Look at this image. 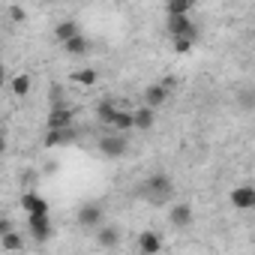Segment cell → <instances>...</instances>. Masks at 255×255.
I'll list each match as a JSON object with an SVG mask.
<instances>
[{
	"instance_id": "cell-27",
	"label": "cell",
	"mask_w": 255,
	"mask_h": 255,
	"mask_svg": "<svg viewBox=\"0 0 255 255\" xmlns=\"http://www.w3.org/2000/svg\"><path fill=\"white\" fill-rule=\"evenodd\" d=\"M3 231H9V219H3V216H0V234H3Z\"/></svg>"
},
{
	"instance_id": "cell-10",
	"label": "cell",
	"mask_w": 255,
	"mask_h": 255,
	"mask_svg": "<svg viewBox=\"0 0 255 255\" xmlns=\"http://www.w3.org/2000/svg\"><path fill=\"white\" fill-rule=\"evenodd\" d=\"M168 219H171V225L174 228H186V225H192V219H195V213H192V204H174L171 210H168Z\"/></svg>"
},
{
	"instance_id": "cell-29",
	"label": "cell",
	"mask_w": 255,
	"mask_h": 255,
	"mask_svg": "<svg viewBox=\"0 0 255 255\" xmlns=\"http://www.w3.org/2000/svg\"><path fill=\"white\" fill-rule=\"evenodd\" d=\"M6 81V69H3V63H0V84Z\"/></svg>"
},
{
	"instance_id": "cell-12",
	"label": "cell",
	"mask_w": 255,
	"mask_h": 255,
	"mask_svg": "<svg viewBox=\"0 0 255 255\" xmlns=\"http://www.w3.org/2000/svg\"><path fill=\"white\" fill-rule=\"evenodd\" d=\"M96 243L105 246V249L120 246V228H114V225H99V228H96Z\"/></svg>"
},
{
	"instance_id": "cell-28",
	"label": "cell",
	"mask_w": 255,
	"mask_h": 255,
	"mask_svg": "<svg viewBox=\"0 0 255 255\" xmlns=\"http://www.w3.org/2000/svg\"><path fill=\"white\" fill-rule=\"evenodd\" d=\"M6 153V141H3V135H0V156Z\"/></svg>"
},
{
	"instance_id": "cell-3",
	"label": "cell",
	"mask_w": 255,
	"mask_h": 255,
	"mask_svg": "<svg viewBox=\"0 0 255 255\" xmlns=\"http://www.w3.org/2000/svg\"><path fill=\"white\" fill-rule=\"evenodd\" d=\"M165 27H168V33H171V36H186V39H192V42L198 39V27L192 24L189 12H186V15H168Z\"/></svg>"
},
{
	"instance_id": "cell-19",
	"label": "cell",
	"mask_w": 255,
	"mask_h": 255,
	"mask_svg": "<svg viewBox=\"0 0 255 255\" xmlns=\"http://www.w3.org/2000/svg\"><path fill=\"white\" fill-rule=\"evenodd\" d=\"M75 33H81L75 21H60V24L54 27V36H57V42H66V39H72Z\"/></svg>"
},
{
	"instance_id": "cell-14",
	"label": "cell",
	"mask_w": 255,
	"mask_h": 255,
	"mask_svg": "<svg viewBox=\"0 0 255 255\" xmlns=\"http://www.w3.org/2000/svg\"><path fill=\"white\" fill-rule=\"evenodd\" d=\"M21 207L27 213H48V201L39 195V192H24L21 195Z\"/></svg>"
},
{
	"instance_id": "cell-22",
	"label": "cell",
	"mask_w": 255,
	"mask_h": 255,
	"mask_svg": "<svg viewBox=\"0 0 255 255\" xmlns=\"http://www.w3.org/2000/svg\"><path fill=\"white\" fill-rule=\"evenodd\" d=\"M0 243H3V249H21V246H24L21 234H18V231H12V228L0 234Z\"/></svg>"
},
{
	"instance_id": "cell-21",
	"label": "cell",
	"mask_w": 255,
	"mask_h": 255,
	"mask_svg": "<svg viewBox=\"0 0 255 255\" xmlns=\"http://www.w3.org/2000/svg\"><path fill=\"white\" fill-rule=\"evenodd\" d=\"M114 114H117V105H114V102H99V105H96V117H99V123L108 126V123L114 120Z\"/></svg>"
},
{
	"instance_id": "cell-24",
	"label": "cell",
	"mask_w": 255,
	"mask_h": 255,
	"mask_svg": "<svg viewBox=\"0 0 255 255\" xmlns=\"http://www.w3.org/2000/svg\"><path fill=\"white\" fill-rule=\"evenodd\" d=\"M63 96H66V93H63V84H57V81H54V84H51V90H48L51 105H60V102H63Z\"/></svg>"
},
{
	"instance_id": "cell-18",
	"label": "cell",
	"mask_w": 255,
	"mask_h": 255,
	"mask_svg": "<svg viewBox=\"0 0 255 255\" xmlns=\"http://www.w3.org/2000/svg\"><path fill=\"white\" fill-rule=\"evenodd\" d=\"M195 0H165V15H186Z\"/></svg>"
},
{
	"instance_id": "cell-30",
	"label": "cell",
	"mask_w": 255,
	"mask_h": 255,
	"mask_svg": "<svg viewBox=\"0 0 255 255\" xmlns=\"http://www.w3.org/2000/svg\"><path fill=\"white\" fill-rule=\"evenodd\" d=\"M48 3H57V0H48Z\"/></svg>"
},
{
	"instance_id": "cell-6",
	"label": "cell",
	"mask_w": 255,
	"mask_h": 255,
	"mask_svg": "<svg viewBox=\"0 0 255 255\" xmlns=\"http://www.w3.org/2000/svg\"><path fill=\"white\" fill-rule=\"evenodd\" d=\"M75 141V129L72 126H60V129H48V135L42 138V144L48 147V150H54V147H66V144H72Z\"/></svg>"
},
{
	"instance_id": "cell-13",
	"label": "cell",
	"mask_w": 255,
	"mask_h": 255,
	"mask_svg": "<svg viewBox=\"0 0 255 255\" xmlns=\"http://www.w3.org/2000/svg\"><path fill=\"white\" fill-rule=\"evenodd\" d=\"M138 249H141L144 255H156V252L162 249V237H159L156 231H141V234H138Z\"/></svg>"
},
{
	"instance_id": "cell-5",
	"label": "cell",
	"mask_w": 255,
	"mask_h": 255,
	"mask_svg": "<svg viewBox=\"0 0 255 255\" xmlns=\"http://www.w3.org/2000/svg\"><path fill=\"white\" fill-rule=\"evenodd\" d=\"M72 120H75V111H72L66 102H60V105H51V111H48V129L72 126Z\"/></svg>"
},
{
	"instance_id": "cell-4",
	"label": "cell",
	"mask_w": 255,
	"mask_h": 255,
	"mask_svg": "<svg viewBox=\"0 0 255 255\" xmlns=\"http://www.w3.org/2000/svg\"><path fill=\"white\" fill-rule=\"evenodd\" d=\"M231 204L237 210H252L255 207V186L252 183H240L231 189Z\"/></svg>"
},
{
	"instance_id": "cell-26",
	"label": "cell",
	"mask_w": 255,
	"mask_h": 255,
	"mask_svg": "<svg viewBox=\"0 0 255 255\" xmlns=\"http://www.w3.org/2000/svg\"><path fill=\"white\" fill-rule=\"evenodd\" d=\"M9 18H12V21H24V18H27L24 6H12V9H9Z\"/></svg>"
},
{
	"instance_id": "cell-17",
	"label": "cell",
	"mask_w": 255,
	"mask_h": 255,
	"mask_svg": "<svg viewBox=\"0 0 255 255\" xmlns=\"http://www.w3.org/2000/svg\"><path fill=\"white\" fill-rule=\"evenodd\" d=\"M96 78H99V75H96V69H90V66H87V69H75V72L69 75V81L84 84V87H93V84H96Z\"/></svg>"
},
{
	"instance_id": "cell-9",
	"label": "cell",
	"mask_w": 255,
	"mask_h": 255,
	"mask_svg": "<svg viewBox=\"0 0 255 255\" xmlns=\"http://www.w3.org/2000/svg\"><path fill=\"white\" fill-rule=\"evenodd\" d=\"M30 216V234L36 237V240H48L51 237V219H48V213H27Z\"/></svg>"
},
{
	"instance_id": "cell-25",
	"label": "cell",
	"mask_w": 255,
	"mask_h": 255,
	"mask_svg": "<svg viewBox=\"0 0 255 255\" xmlns=\"http://www.w3.org/2000/svg\"><path fill=\"white\" fill-rule=\"evenodd\" d=\"M174 51H177V54L192 51V39H186V36H174Z\"/></svg>"
},
{
	"instance_id": "cell-20",
	"label": "cell",
	"mask_w": 255,
	"mask_h": 255,
	"mask_svg": "<svg viewBox=\"0 0 255 255\" xmlns=\"http://www.w3.org/2000/svg\"><path fill=\"white\" fill-rule=\"evenodd\" d=\"M30 84H33V81H30V75H27V72H21V75H15V78H12L9 90H12L15 96H27V93H30Z\"/></svg>"
},
{
	"instance_id": "cell-1",
	"label": "cell",
	"mask_w": 255,
	"mask_h": 255,
	"mask_svg": "<svg viewBox=\"0 0 255 255\" xmlns=\"http://www.w3.org/2000/svg\"><path fill=\"white\" fill-rule=\"evenodd\" d=\"M138 195L147 198L153 207H162V204H168V201L174 198V183H171V177H165V174H153V177H147V180L141 183Z\"/></svg>"
},
{
	"instance_id": "cell-2",
	"label": "cell",
	"mask_w": 255,
	"mask_h": 255,
	"mask_svg": "<svg viewBox=\"0 0 255 255\" xmlns=\"http://www.w3.org/2000/svg\"><path fill=\"white\" fill-rule=\"evenodd\" d=\"M126 150H129V138H126L123 132L108 129V135L99 138V153L108 156V159H120V156H126Z\"/></svg>"
},
{
	"instance_id": "cell-7",
	"label": "cell",
	"mask_w": 255,
	"mask_h": 255,
	"mask_svg": "<svg viewBox=\"0 0 255 255\" xmlns=\"http://www.w3.org/2000/svg\"><path fill=\"white\" fill-rule=\"evenodd\" d=\"M102 207L99 204H84V207H78V225L81 228H99L102 225Z\"/></svg>"
},
{
	"instance_id": "cell-8",
	"label": "cell",
	"mask_w": 255,
	"mask_h": 255,
	"mask_svg": "<svg viewBox=\"0 0 255 255\" xmlns=\"http://www.w3.org/2000/svg\"><path fill=\"white\" fill-rule=\"evenodd\" d=\"M153 123H156V108L141 105V108H135V111H132V129L147 132V129H153Z\"/></svg>"
},
{
	"instance_id": "cell-15",
	"label": "cell",
	"mask_w": 255,
	"mask_h": 255,
	"mask_svg": "<svg viewBox=\"0 0 255 255\" xmlns=\"http://www.w3.org/2000/svg\"><path fill=\"white\" fill-rule=\"evenodd\" d=\"M165 99H168V90H165L162 84H150V87L144 90V105H150V108H159Z\"/></svg>"
},
{
	"instance_id": "cell-23",
	"label": "cell",
	"mask_w": 255,
	"mask_h": 255,
	"mask_svg": "<svg viewBox=\"0 0 255 255\" xmlns=\"http://www.w3.org/2000/svg\"><path fill=\"white\" fill-rule=\"evenodd\" d=\"M237 102H240L243 111H252V108H255V90H252V87H243V90L237 93Z\"/></svg>"
},
{
	"instance_id": "cell-16",
	"label": "cell",
	"mask_w": 255,
	"mask_h": 255,
	"mask_svg": "<svg viewBox=\"0 0 255 255\" xmlns=\"http://www.w3.org/2000/svg\"><path fill=\"white\" fill-rule=\"evenodd\" d=\"M108 129H114V132H129V129H132V111H120V108H117L114 120L108 123Z\"/></svg>"
},
{
	"instance_id": "cell-11",
	"label": "cell",
	"mask_w": 255,
	"mask_h": 255,
	"mask_svg": "<svg viewBox=\"0 0 255 255\" xmlns=\"http://www.w3.org/2000/svg\"><path fill=\"white\" fill-rule=\"evenodd\" d=\"M60 45H63V51L72 54V57H84V54L90 51V39H87L84 33H75L72 39H66V42H60Z\"/></svg>"
}]
</instances>
